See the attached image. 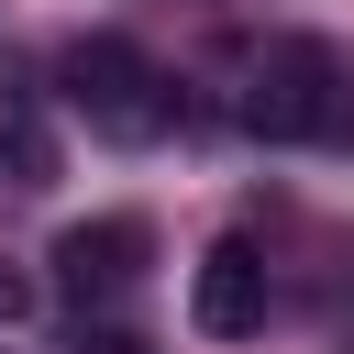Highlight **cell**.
<instances>
[{"mask_svg":"<svg viewBox=\"0 0 354 354\" xmlns=\"http://www.w3.org/2000/svg\"><path fill=\"white\" fill-rule=\"evenodd\" d=\"M11 321H33V277H22V266H0V332H11Z\"/></svg>","mask_w":354,"mask_h":354,"instance_id":"52a82bcc","label":"cell"},{"mask_svg":"<svg viewBox=\"0 0 354 354\" xmlns=\"http://www.w3.org/2000/svg\"><path fill=\"white\" fill-rule=\"evenodd\" d=\"M55 77H66V100H77V122H88L100 144H166L177 111H188L177 77H166L144 44H122V33H77Z\"/></svg>","mask_w":354,"mask_h":354,"instance_id":"7a4b0ae2","label":"cell"},{"mask_svg":"<svg viewBox=\"0 0 354 354\" xmlns=\"http://www.w3.org/2000/svg\"><path fill=\"white\" fill-rule=\"evenodd\" d=\"M188 321H199L210 343H243V332H266V254H254L243 232L199 254V277H188Z\"/></svg>","mask_w":354,"mask_h":354,"instance_id":"277c9868","label":"cell"},{"mask_svg":"<svg viewBox=\"0 0 354 354\" xmlns=\"http://www.w3.org/2000/svg\"><path fill=\"white\" fill-rule=\"evenodd\" d=\"M55 177V133L33 111H0V188H44Z\"/></svg>","mask_w":354,"mask_h":354,"instance_id":"5b68a950","label":"cell"},{"mask_svg":"<svg viewBox=\"0 0 354 354\" xmlns=\"http://www.w3.org/2000/svg\"><path fill=\"white\" fill-rule=\"evenodd\" d=\"M243 133L254 144H354V77L321 33H288L254 55V88H243Z\"/></svg>","mask_w":354,"mask_h":354,"instance_id":"6da1fadb","label":"cell"},{"mask_svg":"<svg viewBox=\"0 0 354 354\" xmlns=\"http://www.w3.org/2000/svg\"><path fill=\"white\" fill-rule=\"evenodd\" d=\"M77 354H144V332H122V321H88V332H77Z\"/></svg>","mask_w":354,"mask_h":354,"instance_id":"8992f818","label":"cell"},{"mask_svg":"<svg viewBox=\"0 0 354 354\" xmlns=\"http://www.w3.org/2000/svg\"><path fill=\"white\" fill-rule=\"evenodd\" d=\"M144 254H155V232H144L133 210H100V221H66V232H55V277H66L77 310H88V299H122V288L144 277Z\"/></svg>","mask_w":354,"mask_h":354,"instance_id":"3957f363","label":"cell"}]
</instances>
